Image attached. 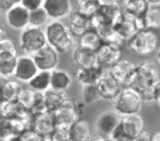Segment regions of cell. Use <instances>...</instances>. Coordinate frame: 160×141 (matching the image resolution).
I'll list each match as a JSON object with an SVG mask.
<instances>
[{
	"label": "cell",
	"instance_id": "obj_7",
	"mask_svg": "<svg viewBox=\"0 0 160 141\" xmlns=\"http://www.w3.org/2000/svg\"><path fill=\"white\" fill-rule=\"evenodd\" d=\"M52 114H53L55 127L59 126V127L70 128L71 125H73L79 119L81 110L77 104L70 99H67L59 108L52 111Z\"/></svg>",
	"mask_w": 160,
	"mask_h": 141
},
{
	"label": "cell",
	"instance_id": "obj_20",
	"mask_svg": "<svg viewBox=\"0 0 160 141\" xmlns=\"http://www.w3.org/2000/svg\"><path fill=\"white\" fill-rule=\"evenodd\" d=\"M139 30H158L160 29V9L157 6H149L142 18L136 19Z\"/></svg>",
	"mask_w": 160,
	"mask_h": 141
},
{
	"label": "cell",
	"instance_id": "obj_43",
	"mask_svg": "<svg viewBox=\"0 0 160 141\" xmlns=\"http://www.w3.org/2000/svg\"><path fill=\"white\" fill-rule=\"evenodd\" d=\"M98 5L102 7H120L118 0H98Z\"/></svg>",
	"mask_w": 160,
	"mask_h": 141
},
{
	"label": "cell",
	"instance_id": "obj_35",
	"mask_svg": "<svg viewBox=\"0 0 160 141\" xmlns=\"http://www.w3.org/2000/svg\"><path fill=\"white\" fill-rule=\"evenodd\" d=\"M81 93H82L83 101L87 105L94 103L98 99H101L98 87H97V84H85V85H82Z\"/></svg>",
	"mask_w": 160,
	"mask_h": 141
},
{
	"label": "cell",
	"instance_id": "obj_13",
	"mask_svg": "<svg viewBox=\"0 0 160 141\" xmlns=\"http://www.w3.org/2000/svg\"><path fill=\"white\" fill-rule=\"evenodd\" d=\"M97 87H98L101 98L112 101L115 100L116 97L120 95L121 90L123 89V86L118 81H115L108 72L104 73L102 77L99 79V82L97 83Z\"/></svg>",
	"mask_w": 160,
	"mask_h": 141
},
{
	"label": "cell",
	"instance_id": "obj_47",
	"mask_svg": "<svg viewBox=\"0 0 160 141\" xmlns=\"http://www.w3.org/2000/svg\"><path fill=\"white\" fill-rule=\"evenodd\" d=\"M6 36V29L1 23H0V39H2Z\"/></svg>",
	"mask_w": 160,
	"mask_h": 141
},
{
	"label": "cell",
	"instance_id": "obj_29",
	"mask_svg": "<svg viewBox=\"0 0 160 141\" xmlns=\"http://www.w3.org/2000/svg\"><path fill=\"white\" fill-rule=\"evenodd\" d=\"M18 50L14 42L9 38L0 39V62L18 58Z\"/></svg>",
	"mask_w": 160,
	"mask_h": 141
},
{
	"label": "cell",
	"instance_id": "obj_26",
	"mask_svg": "<svg viewBox=\"0 0 160 141\" xmlns=\"http://www.w3.org/2000/svg\"><path fill=\"white\" fill-rule=\"evenodd\" d=\"M29 87L34 92L44 93L51 88V72L49 71H38L35 76L29 82Z\"/></svg>",
	"mask_w": 160,
	"mask_h": 141
},
{
	"label": "cell",
	"instance_id": "obj_32",
	"mask_svg": "<svg viewBox=\"0 0 160 141\" xmlns=\"http://www.w3.org/2000/svg\"><path fill=\"white\" fill-rule=\"evenodd\" d=\"M48 19V16H47L46 11L43 9V7L32 10L29 14V27L41 28L46 24Z\"/></svg>",
	"mask_w": 160,
	"mask_h": 141
},
{
	"label": "cell",
	"instance_id": "obj_33",
	"mask_svg": "<svg viewBox=\"0 0 160 141\" xmlns=\"http://www.w3.org/2000/svg\"><path fill=\"white\" fill-rule=\"evenodd\" d=\"M35 96L36 92H34L31 88H24L22 87V89L20 90L18 97H17V101L22 106L23 108L30 110L34 105V101H35Z\"/></svg>",
	"mask_w": 160,
	"mask_h": 141
},
{
	"label": "cell",
	"instance_id": "obj_25",
	"mask_svg": "<svg viewBox=\"0 0 160 141\" xmlns=\"http://www.w3.org/2000/svg\"><path fill=\"white\" fill-rule=\"evenodd\" d=\"M148 7L149 5L146 0H127L122 7V10L125 14L137 19L144 16Z\"/></svg>",
	"mask_w": 160,
	"mask_h": 141
},
{
	"label": "cell",
	"instance_id": "obj_18",
	"mask_svg": "<svg viewBox=\"0 0 160 141\" xmlns=\"http://www.w3.org/2000/svg\"><path fill=\"white\" fill-rule=\"evenodd\" d=\"M55 128L53 114L52 111H44L42 114L33 115L32 129L43 137H48Z\"/></svg>",
	"mask_w": 160,
	"mask_h": 141
},
{
	"label": "cell",
	"instance_id": "obj_3",
	"mask_svg": "<svg viewBox=\"0 0 160 141\" xmlns=\"http://www.w3.org/2000/svg\"><path fill=\"white\" fill-rule=\"evenodd\" d=\"M114 111H116L121 117L128 116V115L137 114L140 111L142 105V99L137 89L132 86L123 87L120 95L116 97Z\"/></svg>",
	"mask_w": 160,
	"mask_h": 141
},
{
	"label": "cell",
	"instance_id": "obj_46",
	"mask_svg": "<svg viewBox=\"0 0 160 141\" xmlns=\"http://www.w3.org/2000/svg\"><path fill=\"white\" fill-rule=\"evenodd\" d=\"M149 6H159L160 0H146Z\"/></svg>",
	"mask_w": 160,
	"mask_h": 141
},
{
	"label": "cell",
	"instance_id": "obj_31",
	"mask_svg": "<svg viewBox=\"0 0 160 141\" xmlns=\"http://www.w3.org/2000/svg\"><path fill=\"white\" fill-rule=\"evenodd\" d=\"M21 89H22V85L20 84V82L11 81V79H7L5 85H3V100H17V97Z\"/></svg>",
	"mask_w": 160,
	"mask_h": 141
},
{
	"label": "cell",
	"instance_id": "obj_16",
	"mask_svg": "<svg viewBox=\"0 0 160 141\" xmlns=\"http://www.w3.org/2000/svg\"><path fill=\"white\" fill-rule=\"evenodd\" d=\"M118 127L128 138L134 140L145 129V121L139 112H137V114L122 117Z\"/></svg>",
	"mask_w": 160,
	"mask_h": 141
},
{
	"label": "cell",
	"instance_id": "obj_2",
	"mask_svg": "<svg viewBox=\"0 0 160 141\" xmlns=\"http://www.w3.org/2000/svg\"><path fill=\"white\" fill-rule=\"evenodd\" d=\"M159 36L155 30L142 29L126 43L128 49L138 56H148L159 47Z\"/></svg>",
	"mask_w": 160,
	"mask_h": 141
},
{
	"label": "cell",
	"instance_id": "obj_11",
	"mask_svg": "<svg viewBox=\"0 0 160 141\" xmlns=\"http://www.w3.org/2000/svg\"><path fill=\"white\" fill-rule=\"evenodd\" d=\"M42 7L52 20H60L72 11L70 0H43Z\"/></svg>",
	"mask_w": 160,
	"mask_h": 141
},
{
	"label": "cell",
	"instance_id": "obj_17",
	"mask_svg": "<svg viewBox=\"0 0 160 141\" xmlns=\"http://www.w3.org/2000/svg\"><path fill=\"white\" fill-rule=\"evenodd\" d=\"M104 74V68L100 65L82 68V67H73V77L79 82L81 85L85 84H97L99 79Z\"/></svg>",
	"mask_w": 160,
	"mask_h": 141
},
{
	"label": "cell",
	"instance_id": "obj_9",
	"mask_svg": "<svg viewBox=\"0 0 160 141\" xmlns=\"http://www.w3.org/2000/svg\"><path fill=\"white\" fill-rule=\"evenodd\" d=\"M38 72V68L31 55H21L17 58L16 69H14V79L20 83H29L35 74Z\"/></svg>",
	"mask_w": 160,
	"mask_h": 141
},
{
	"label": "cell",
	"instance_id": "obj_1",
	"mask_svg": "<svg viewBox=\"0 0 160 141\" xmlns=\"http://www.w3.org/2000/svg\"><path fill=\"white\" fill-rule=\"evenodd\" d=\"M44 32L47 44L52 45L58 53H68L77 43V38L60 20L51 21L46 25Z\"/></svg>",
	"mask_w": 160,
	"mask_h": 141
},
{
	"label": "cell",
	"instance_id": "obj_51",
	"mask_svg": "<svg viewBox=\"0 0 160 141\" xmlns=\"http://www.w3.org/2000/svg\"><path fill=\"white\" fill-rule=\"evenodd\" d=\"M11 1L14 3V5H19V3H21V0H11Z\"/></svg>",
	"mask_w": 160,
	"mask_h": 141
},
{
	"label": "cell",
	"instance_id": "obj_19",
	"mask_svg": "<svg viewBox=\"0 0 160 141\" xmlns=\"http://www.w3.org/2000/svg\"><path fill=\"white\" fill-rule=\"evenodd\" d=\"M69 16H70V21H69L68 28L71 33L77 39L82 35L85 32H87L88 30L92 29L91 18H89V17L83 16L77 10H72Z\"/></svg>",
	"mask_w": 160,
	"mask_h": 141
},
{
	"label": "cell",
	"instance_id": "obj_39",
	"mask_svg": "<svg viewBox=\"0 0 160 141\" xmlns=\"http://www.w3.org/2000/svg\"><path fill=\"white\" fill-rule=\"evenodd\" d=\"M44 139L45 137L41 136L33 129H28L20 134L21 141H44Z\"/></svg>",
	"mask_w": 160,
	"mask_h": 141
},
{
	"label": "cell",
	"instance_id": "obj_42",
	"mask_svg": "<svg viewBox=\"0 0 160 141\" xmlns=\"http://www.w3.org/2000/svg\"><path fill=\"white\" fill-rule=\"evenodd\" d=\"M153 103L160 108V79L153 86Z\"/></svg>",
	"mask_w": 160,
	"mask_h": 141
},
{
	"label": "cell",
	"instance_id": "obj_28",
	"mask_svg": "<svg viewBox=\"0 0 160 141\" xmlns=\"http://www.w3.org/2000/svg\"><path fill=\"white\" fill-rule=\"evenodd\" d=\"M94 30L99 33L103 43H109V44H113L120 47L123 44H125L120 39V36L114 30V27H112V25H101V27L96 28Z\"/></svg>",
	"mask_w": 160,
	"mask_h": 141
},
{
	"label": "cell",
	"instance_id": "obj_21",
	"mask_svg": "<svg viewBox=\"0 0 160 141\" xmlns=\"http://www.w3.org/2000/svg\"><path fill=\"white\" fill-rule=\"evenodd\" d=\"M73 62H75L76 66L82 67V68H88V67L99 65L96 51L80 46L76 47L75 52H73Z\"/></svg>",
	"mask_w": 160,
	"mask_h": 141
},
{
	"label": "cell",
	"instance_id": "obj_49",
	"mask_svg": "<svg viewBox=\"0 0 160 141\" xmlns=\"http://www.w3.org/2000/svg\"><path fill=\"white\" fill-rule=\"evenodd\" d=\"M118 5H120V7H121V9H122V7L124 6V3H126L127 0H118Z\"/></svg>",
	"mask_w": 160,
	"mask_h": 141
},
{
	"label": "cell",
	"instance_id": "obj_36",
	"mask_svg": "<svg viewBox=\"0 0 160 141\" xmlns=\"http://www.w3.org/2000/svg\"><path fill=\"white\" fill-rule=\"evenodd\" d=\"M48 137L52 141H71L69 128L66 127L56 126Z\"/></svg>",
	"mask_w": 160,
	"mask_h": 141
},
{
	"label": "cell",
	"instance_id": "obj_5",
	"mask_svg": "<svg viewBox=\"0 0 160 141\" xmlns=\"http://www.w3.org/2000/svg\"><path fill=\"white\" fill-rule=\"evenodd\" d=\"M46 44V35L41 28L28 27L22 30L20 35V47L25 54L33 55Z\"/></svg>",
	"mask_w": 160,
	"mask_h": 141
},
{
	"label": "cell",
	"instance_id": "obj_52",
	"mask_svg": "<svg viewBox=\"0 0 160 141\" xmlns=\"http://www.w3.org/2000/svg\"><path fill=\"white\" fill-rule=\"evenodd\" d=\"M87 1H90V3H98V0H87Z\"/></svg>",
	"mask_w": 160,
	"mask_h": 141
},
{
	"label": "cell",
	"instance_id": "obj_48",
	"mask_svg": "<svg viewBox=\"0 0 160 141\" xmlns=\"http://www.w3.org/2000/svg\"><path fill=\"white\" fill-rule=\"evenodd\" d=\"M151 141H160V131H157L152 133V139Z\"/></svg>",
	"mask_w": 160,
	"mask_h": 141
},
{
	"label": "cell",
	"instance_id": "obj_8",
	"mask_svg": "<svg viewBox=\"0 0 160 141\" xmlns=\"http://www.w3.org/2000/svg\"><path fill=\"white\" fill-rule=\"evenodd\" d=\"M38 66V71H49L52 72L53 69L57 67L58 64V52L54 49L52 45L46 44L38 50L36 53L31 55Z\"/></svg>",
	"mask_w": 160,
	"mask_h": 141
},
{
	"label": "cell",
	"instance_id": "obj_24",
	"mask_svg": "<svg viewBox=\"0 0 160 141\" xmlns=\"http://www.w3.org/2000/svg\"><path fill=\"white\" fill-rule=\"evenodd\" d=\"M44 94V103L48 111H54L57 108H59L65 101L68 99L67 92H60V90L55 89H47Z\"/></svg>",
	"mask_w": 160,
	"mask_h": 141
},
{
	"label": "cell",
	"instance_id": "obj_44",
	"mask_svg": "<svg viewBox=\"0 0 160 141\" xmlns=\"http://www.w3.org/2000/svg\"><path fill=\"white\" fill-rule=\"evenodd\" d=\"M7 79L3 76H0V105L3 103V85H5Z\"/></svg>",
	"mask_w": 160,
	"mask_h": 141
},
{
	"label": "cell",
	"instance_id": "obj_34",
	"mask_svg": "<svg viewBox=\"0 0 160 141\" xmlns=\"http://www.w3.org/2000/svg\"><path fill=\"white\" fill-rule=\"evenodd\" d=\"M98 8V3H90L87 0H75V10H77L78 12H80L83 16L89 17V18H91L96 14Z\"/></svg>",
	"mask_w": 160,
	"mask_h": 141
},
{
	"label": "cell",
	"instance_id": "obj_53",
	"mask_svg": "<svg viewBox=\"0 0 160 141\" xmlns=\"http://www.w3.org/2000/svg\"><path fill=\"white\" fill-rule=\"evenodd\" d=\"M44 141H52V140H51V139H49V137H45Z\"/></svg>",
	"mask_w": 160,
	"mask_h": 141
},
{
	"label": "cell",
	"instance_id": "obj_50",
	"mask_svg": "<svg viewBox=\"0 0 160 141\" xmlns=\"http://www.w3.org/2000/svg\"><path fill=\"white\" fill-rule=\"evenodd\" d=\"M157 63L159 64V66H160V49L158 50V52H157Z\"/></svg>",
	"mask_w": 160,
	"mask_h": 141
},
{
	"label": "cell",
	"instance_id": "obj_55",
	"mask_svg": "<svg viewBox=\"0 0 160 141\" xmlns=\"http://www.w3.org/2000/svg\"><path fill=\"white\" fill-rule=\"evenodd\" d=\"M109 141H113V140H111V139H109Z\"/></svg>",
	"mask_w": 160,
	"mask_h": 141
},
{
	"label": "cell",
	"instance_id": "obj_4",
	"mask_svg": "<svg viewBox=\"0 0 160 141\" xmlns=\"http://www.w3.org/2000/svg\"><path fill=\"white\" fill-rule=\"evenodd\" d=\"M160 66L157 61L146 60L137 65V79L132 87L142 92L148 88H152L155 84L159 81Z\"/></svg>",
	"mask_w": 160,
	"mask_h": 141
},
{
	"label": "cell",
	"instance_id": "obj_27",
	"mask_svg": "<svg viewBox=\"0 0 160 141\" xmlns=\"http://www.w3.org/2000/svg\"><path fill=\"white\" fill-rule=\"evenodd\" d=\"M102 39L100 38L99 33L94 29H90L87 32L78 38V46L89 49L92 51H97L102 44Z\"/></svg>",
	"mask_w": 160,
	"mask_h": 141
},
{
	"label": "cell",
	"instance_id": "obj_10",
	"mask_svg": "<svg viewBox=\"0 0 160 141\" xmlns=\"http://www.w3.org/2000/svg\"><path fill=\"white\" fill-rule=\"evenodd\" d=\"M98 64L103 68H109L122 60V51L120 46H116L109 43H102L101 46L97 50Z\"/></svg>",
	"mask_w": 160,
	"mask_h": 141
},
{
	"label": "cell",
	"instance_id": "obj_12",
	"mask_svg": "<svg viewBox=\"0 0 160 141\" xmlns=\"http://www.w3.org/2000/svg\"><path fill=\"white\" fill-rule=\"evenodd\" d=\"M122 117L116 111H104L98 117L96 121V130L99 134L110 138L114 130L120 125Z\"/></svg>",
	"mask_w": 160,
	"mask_h": 141
},
{
	"label": "cell",
	"instance_id": "obj_14",
	"mask_svg": "<svg viewBox=\"0 0 160 141\" xmlns=\"http://www.w3.org/2000/svg\"><path fill=\"white\" fill-rule=\"evenodd\" d=\"M29 10L19 3L14 5L11 9L6 12V21L11 29L24 30L29 27Z\"/></svg>",
	"mask_w": 160,
	"mask_h": 141
},
{
	"label": "cell",
	"instance_id": "obj_23",
	"mask_svg": "<svg viewBox=\"0 0 160 141\" xmlns=\"http://www.w3.org/2000/svg\"><path fill=\"white\" fill-rule=\"evenodd\" d=\"M69 131L71 141H89V139L92 137L90 123L86 119L79 118L73 125H71Z\"/></svg>",
	"mask_w": 160,
	"mask_h": 141
},
{
	"label": "cell",
	"instance_id": "obj_54",
	"mask_svg": "<svg viewBox=\"0 0 160 141\" xmlns=\"http://www.w3.org/2000/svg\"><path fill=\"white\" fill-rule=\"evenodd\" d=\"M0 141H5V140H3V139H0Z\"/></svg>",
	"mask_w": 160,
	"mask_h": 141
},
{
	"label": "cell",
	"instance_id": "obj_41",
	"mask_svg": "<svg viewBox=\"0 0 160 141\" xmlns=\"http://www.w3.org/2000/svg\"><path fill=\"white\" fill-rule=\"evenodd\" d=\"M14 6L11 0H0V12L6 14L8 10H10Z\"/></svg>",
	"mask_w": 160,
	"mask_h": 141
},
{
	"label": "cell",
	"instance_id": "obj_6",
	"mask_svg": "<svg viewBox=\"0 0 160 141\" xmlns=\"http://www.w3.org/2000/svg\"><path fill=\"white\" fill-rule=\"evenodd\" d=\"M108 73L123 87L133 86L137 79V65L131 60H120L108 68Z\"/></svg>",
	"mask_w": 160,
	"mask_h": 141
},
{
	"label": "cell",
	"instance_id": "obj_45",
	"mask_svg": "<svg viewBox=\"0 0 160 141\" xmlns=\"http://www.w3.org/2000/svg\"><path fill=\"white\" fill-rule=\"evenodd\" d=\"M89 141H109V138L97 133V134H92V137L89 139Z\"/></svg>",
	"mask_w": 160,
	"mask_h": 141
},
{
	"label": "cell",
	"instance_id": "obj_38",
	"mask_svg": "<svg viewBox=\"0 0 160 141\" xmlns=\"http://www.w3.org/2000/svg\"><path fill=\"white\" fill-rule=\"evenodd\" d=\"M9 136H12L11 119L0 115V139L5 140Z\"/></svg>",
	"mask_w": 160,
	"mask_h": 141
},
{
	"label": "cell",
	"instance_id": "obj_40",
	"mask_svg": "<svg viewBox=\"0 0 160 141\" xmlns=\"http://www.w3.org/2000/svg\"><path fill=\"white\" fill-rule=\"evenodd\" d=\"M20 5H22L29 11L35 10L43 6V0H21Z\"/></svg>",
	"mask_w": 160,
	"mask_h": 141
},
{
	"label": "cell",
	"instance_id": "obj_15",
	"mask_svg": "<svg viewBox=\"0 0 160 141\" xmlns=\"http://www.w3.org/2000/svg\"><path fill=\"white\" fill-rule=\"evenodd\" d=\"M114 30L124 43H127L129 40H132L135 36V34L139 31L137 23H136V19L127 16L124 12L114 24Z\"/></svg>",
	"mask_w": 160,
	"mask_h": 141
},
{
	"label": "cell",
	"instance_id": "obj_22",
	"mask_svg": "<svg viewBox=\"0 0 160 141\" xmlns=\"http://www.w3.org/2000/svg\"><path fill=\"white\" fill-rule=\"evenodd\" d=\"M72 84V76L62 69H53L51 72V88L67 92Z\"/></svg>",
	"mask_w": 160,
	"mask_h": 141
},
{
	"label": "cell",
	"instance_id": "obj_37",
	"mask_svg": "<svg viewBox=\"0 0 160 141\" xmlns=\"http://www.w3.org/2000/svg\"><path fill=\"white\" fill-rule=\"evenodd\" d=\"M17 58L10 61H2L0 62V76H3L6 79L10 76H13L14 69H16Z\"/></svg>",
	"mask_w": 160,
	"mask_h": 141
},
{
	"label": "cell",
	"instance_id": "obj_30",
	"mask_svg": "<svg viewBox=\"0 0 160 141\" xmlns=\"http://www.w3.org/2000/svg\"><path fill=\"white\" fill-rule=\"evenodd\" d=\"M25 108H23L17 100L3 101L0 105V115L7 117V118H18L25 111Z\"/></svg>",
	"mask_w": 160,
	"mask_h": 141
}]
</instances>
